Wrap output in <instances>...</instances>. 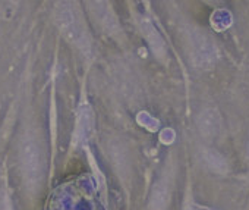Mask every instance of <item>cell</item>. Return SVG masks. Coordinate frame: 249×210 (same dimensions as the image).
Returning a JSON list of instances; mask_svg holds the SVG:
<instances>
[{"instance_id":"obj_3","label":"cell","mask_w":249,"mask_h":210,"mask_svg":"<svg viewBox=\"0 0 249 210\" xmlns=\"http://www.w3.org/2000/svg\"><path fill=\"white\" fill-rule=\"evenodd\" d=\"M24 165L27 169V173L31 179H36L40 176L41 169V159H40V150L36 146V143H27L24 147Z\"/></svg>"},{"instance_id":"obj_7","label":"cell","mask_w":249,"mask_h":210,"mask_svg":"<svg viewBox=\"0 0 249 210\" xmlns=\"http://www.w3.org/2000/svg\"><path fill=\"white\" fill-rule=\"evenodd\" d=\"M166 201H167V191L166 187L163 185H157V188L154 190L153 194V207L154 210H163L166 207Z\"/></svg>"},{"instance_id":"obj_8","label":"cell","mask_w":249,"mask_h":210,"mask_svg":"<svg viewBox=\"0 0 249 210\" xmlns=\"http://www.w3.org/2000/svg\"><path fill=\"white\" fill-rule=\"evenodd\" d=\"M246 156H248V159H249V143H248V149H246Z\"/></svg>"},{"instance_id":"obj_6","label":"cell","mask_w":249,"mask_h":210,"mask_svg":"<svg viewBox=\"0 0 249 210\" xmlns=\"http://www.w3.org/2000/svg\"><path fill=\"white\" fill-rule=\"evenodd\" d=\"M204 160H205L207 166L214 172L224 173L227 171V163H226L224 157L214 150H205L204 152Z\"/></svg>"},{"instance_id":"obj_2","label":"cell","mask_w":249,"mask_h":210,"mask_svg":"<svg viewBox=\"0 0 249 210\" xmlns=\"http://www.w3.org/2000/svg\"><path fill=\"white\" fill-rule=\"evenodd\" d=\"M196 124L204 137H214L221 128V118L215 109H205L198 115Z\"/></svg>"},{"instance_id":"obj_4","label":"cell","mask_w":249,"mask_h":210,"mask_svg":"<svg viewBox=\"0 0 249 210\" xmlns=\"http://www.w3.org/2000/svg\"><path fill=\"white\" fill-rule=\"evenodd\" d=\"M141 28L148 40V43L151 44V49L153 52L160 57L163 59L166 56V50H164V43H163V38L159 34V31L154 28V25L150 22V21H142L141 22Z\"/></svg>"},{"instance_id":"obj_1","label":"cell","mask_w":249,"mask_h":210,"mask_svg":"<svg viewBox=\"0 0 249 210\" xmlns=\"http://www.w3.org/2000/svg\"><path fill=\"white\" fill-rule=\"evenodd\" d=\"M191 57L196 68L208 69L214 65L217 53L214 44L207 36L201 33H194L191 36Z\"/></svg>"},{"instance_id":"obj_5","label":"cell","mask_w":249,"mask_h":210,"mask_svg":"<svg viewBox=\"0 0 249 210\" xmlns=\"http://www.w3.org/2000/svg\"><path fill=\"white\" fill-rule=\"evenodd\" d=\"M59 24L63 28V31L68 34V37H71V40L73 41H79L82 38L81 30L78 27V22L73 17V14L69 9H62L59 11Z\"/></svg>"}]
</instances>
